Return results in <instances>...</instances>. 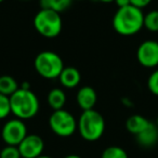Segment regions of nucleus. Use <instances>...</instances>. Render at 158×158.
<instances>
[{
	"mask_svg": "<svg viewBox=\"0 0 158 158\" xmlns=\"http://www.w3.org/2000/svg\"><path fill=\"white\" fill-rule=\"evenodd\" d=\"M113 27L121 36H133L144 27V13L142 9L130 5L118 8L113 18Z\"/></svg>",
	"mask_w": 158,
	"mask_h": 158,
	"instance_id": "1",
	"label": "nucleus"
},
{
	"mask_svg": "<svg viewBox=\"0 0 158 158\" xmlns=\"http://www.w3.org/2000/svg\"><path fill=\"white\" fill-rule=\"evenodd\" d=\"M11 114L21 120L31 119L39 112V100L31 89L19 88L10 97Z\"/></svg>",
	"mask_w": 158,
	"mask_h": 158,
	"instance_id": "2",
	"label": "nucleus"
},
{
	"mask_svg": "<svg viewBox=\"0 0 158 158\" xmlns=\"http://www.w3.org/2000/svg\"><path fill=\"white\" fill-rule=\"evenodd\" d=\"M79 134L89 142H94L102 138L105 131V120L99 112L94 110H84L78 119Z\"/></svg>",
	"mask_w": 158,
	"mask_h": 158,
	"instance_id": "3",
	"label": "nucleus"
},
{
	"mask_svg": "<svg viewBox=\"0 0 158 158\" xmlns=\"http://www.w3.org/2000/svg\"><path fill=\"white\" fill-rule=\"evenodd\" d=\"M34 27L42 37L55 38L61 34L63 22L57 12L40 9L34 18Z\"/></svg>",
	"mask_w": 158,
	"mask_h": 158,
	"instance_id": "4",
	"label": "nucleus"
},
{
	"mask_svg": "<svg viewBox=\"0 0 158 158\" xmlns=\"http://www.w3.org/2000/svg\"><path fill=\"white\" fill-rule=\"evenodd\" d=\"M34 66L36 72L46 79L59 78L65 67L62 57L57 53L49 50L42 51L36 56Z\"/></svg>",
	"mask_w": 158,
	"mask_h": 158,
	"instance_id": "5",
	"label": "nucleus"
},
{
	"mask_svg": "<svg viewBox=\"0 0 158 158\" xmlns=\"http://www.w3.org/2000/svg\"><path fill=\"white\" fill-rule=\"evenodd\" d=\"M49 126L53 133L61 138H68L76 132L78 121L68 110H54L49 118Z\"/></svg>",
	"mask_w": 158,
	"mask_h": 158,
	"instance_id": "6",
	"label": "nucleus"
},
{
	"mask_svg": "<svg viewBox=\"0 0 158 158\" xmlns=\"http://www.w3.org/2000/svg\"><path fill=\"white\" fill-rule=\"evenodd\" d=\"M27 127L24 120L19 118H13L8 120L3 125L1 130V138L7 145L19 146L21 142L26 138Z\"/></svg>",
	"mask_w": 158,
	"mask_h": 158,
	"instance_id": "7",
	"label": "nucleus"
},
{
	"mask_svg": "<svg viewBox=\"0 0 158 158\" xmlns=\"http://www.w3.org/2000/svg\"><path fill=\"white\" fill-rule=\"evenodd\" d=\"M136 59L143 67H157L158 41H156V40H145V41H143L136 50Z\"/></svg>",
	"mask_w": 158,
	"mask_h": 158,
	"instance_id": "8",
	"label": "nucleus"
},
{
	"mask_svg": "<svg viewBox=\"0 0 158 158\" xmlns=\"http://www.w3.org/2000/svg\"><path fill=\"white\" fill-rule=\"evenodd\" d=\"M18 147L22 158H38L42 155L44 142L37 134H27Z\"/></svg>",
	"mask_w": 158,
	"mask_h": 158,
	"instance_id": "9",
	"label": "nucleus"
},
{
	"mask_svg": "<svg viewBox=\"0 0 158 158\" xmlns=\"http://www.w3.org/2000/svg\"><path fill=\"white\" fill-rule=\"evenodd\" d=\"M98 95L95 90L90 86H85L79 89L76 95V101L82 110H94Z\"/></svg>",
	"mask_w": 158,
	"mask_h": 158,
	"instance_id": "10",
	"label": "nucleus"
},
{
	"mask_svg": "<svg viewBox=\"0 0 158 158\" xmlns=\"http://www.w3.org/2000/svg\"><path fill=\"white\" fill-rule=\"evenodd\" d=\"M61 85L66 89H74L80 84L81 80V75L76 67L73 66H67L64 67L62 70L61 75L59 77Z\"/></svg>",
	"mask_w": 158,
	"mask_h": 158,
	"instance_id": "11",
	"label": "nucleus"
},
{
	"mask_svg": "<svg viewBox=\"0 0 158 158\" xmlns=\"http://www.w3.org/2000/svg\"><path fill=\"white\" fill-rule=\"evenodd\" d=\"M136 141L143 147H153L158 142V128L156 123H151L148 127L136 135Z\"/></svg>",
	"mask_w": 158,
	"mask_h": 158,
	"instance_id": "12",
	"label": "nucleus"
},
{
	"mask_svg": "<svg viewBox=\"0 0 158 158\" xmlns=\"http://www.w3.org/2000/svg\"><path fill=\"white\" fill-rule=\"evenodd\" d=\"M151 121L147 120L145 117L141 116V115H132L126 121V129L133 135H138L142 131H144Z\"/></svg>",
	"mask_w": 158,
	"mask_h": 158,
	"instance_id": "13",
	"label": "nucleus"
},
{
	"mask_svg": "<svg viewBox=\"0 0 158 158\" xmlns=\"http://www.w3.org/2000/svg\"><path fill=\"white\" fill-rule=\"evenodd\" d=\"M47 102H48V105L53 110H63L64 105L66 103L65 92L60 88L52 89V90L49 91L48 97H47Z\"/></svg>",
	"mask_w": 158,
	"mask_h": 158,
	"instance_id": "14",
	"label": "nucleus"
},
{
	"mask_svg": "<svg viewBox=\"0 0 158 158\" xmlns=\"http://www.w3.org/2000/svg\"><path fill=\"white\" fill-rule=\"evenodd\" d=\"M19 87V84L15 79L10 75H2L0 76V93L7 97H11Z\"/></svg>",
	"mask_w": 158,
	"mask_h": 158,
	"instance_id": "15",
	"label": "nucleus"
},
{
	"mask_svg": "<svg viewBox=\"0 0 158 158\" xmlns=\"http://www.w3.org/2000/svg\"><path fill=\"white\" fill-rule=\"evenodd\" d=\"M144 27L149 31H158V10H153L144 14Z\"/></svg>",
	"mask_w": 158,
	"mask_h": 158,
	"instance_id": "16",
	"label": "nucleus"
},
{
	"mask_svg": "<svg viewBox=\"0 0 158 158\" xmlns=\"http://www.w3.org/2000/svg\"><path fill=\"white\" fill-rule=\"evenodd\" d=\"M101 158H128V154L120 146H108L103 151Z\"/></svg>",
	"mask_w": 158,
	"mask_h": 158,
	"instance_id": "17",
	"label": "nucleus"
},
{
	"mask_svg": "<svg viewBox=\"0 0 158 158\" xmlns=\"http://www.w3.org/2000/svg\"><path fill=\"white\" fill-rule=\"evenodd\" d=\"M10 114H11L10 97L0 93V119L7 118Z\"/></svg>",
	"mask_w": 158,
	"mask_h": 158,
	"instance_id": "18",
	"label": "nucleus"
},
{
	"mask_svg": "<svg viewBox=\"0 0 158 158\" xmlns=\"http://www.w3.org/2000/svg\"><path fill=\"white\" fill-rule=\"evenodd\" d=\"M73 0H50V10L61 13L67 10Z\"/></svg>",
	"mask_w": 158,
	"mask_h": 158,
	"instance_id": "19",
	"label": "nucleus"
},
{
	"mask_svg": "<svg viewBox=\"0 0 158 158\" xmlns=\"http://www.w3.org/2000/svg\"><path fill=\"white\" fill-rule=\"evenodd\" d=\"M0 158H22L18 146L7 145L0 152Z\"/></svg>",
	"mask_w": 158,
	"mask_h": 158,
	"instance_id": "20",
	"label": "nucleus"
},
{
	"mask_svg": "<svg viewBox=\"0 0 158 158\" xmlns=\"http://www.w3.org/2000/svg\"><path fill=\"white\" fill-rule=\"evenodd\" d=\"M147 88L154 95L158 97V69H155L147 79Z\"/></svg>",
	"mask_w": 158,
	"mask_h": 158,
	"instance_id": "21",
	"label": "nucleus"
},
{
	"mask_svg": "<svg viewBox=\"0 0 158 158\" xmlns=\"http://www.w3.org/2000/svg\"><path fill=\"white\" fill-rule=\"evenodd\" d=\"M130 2L134 7L139 8V9H143L152 2V0H130Z\"/></svg>",
	"mask_w": 158,
	"mask_h": 158,
	"instance_id": "22",
	"label": "nucleus"
},
{
	"mask_svg": "<svg viewBox=\"0 0 158 158\" xmlns=\"http://www.w3.org/2000/svg\"><path fill=\"white\" fill-rule=\"evenodd\" d=\"M115 3L117 5L118 8H123V7H128V6L131 5L130 0H115Z\"/></svg>",
	"mask_w": 158,
	"mask_h": 158,
	"instance_id": "23",
	"label": "nucleus"
},
{
	"mask_svg": "<svg viewBox=\"0 0 158 158\" xmlns=\"http://www.w3.org/2000/svg\"><path fill=\"white\" fill-rule=\"evenodd\" d=\"M64 158H81V157H80V156H78V155H75V154H70V155L65 156Z\"/></svg>",
	"mask_w": 158,
	"mask_h": 158,
	"instance_id": "24",
	"label": "nucleus"
},
{
	"mask_svg": "<svg viewBox=\"0 0 158 158\" xmlns=\"http://www.w3.org/2000/svg\"><path fill=\"white\" fill-rule=\"evenodd\" d=\"M97 1H100V2H103V3H110V2H114L115 0H97Z\"/></svg>",
	"mask_w": 158,
	"mask_h": 158,
	"instance_id": "25",
	"label": "nucleus"
},
{
	"mask_svg": "<svg viewBox=\"0 0 158 158\" xmlns=\"http://www.w3.org/2000/svg\"><path fill=\"white\" fill-rule=\"evenodd\" d=\"M38 158H52V157H49V156H44V155H41V156H39Z\"/></svg>",
	"mask_w": 158,
	"mask_h": 158,
	"instance_id": "26",
	"label": "nucleus"
},
{
	"mask_svg": "<svg viewBox=\"0 0 158 158\" xmlns=\"http://www.w3.org/2000/svg\"><path fill=\"white\" fill-rule=\"evenodd\" d=\"M156 126H157V128H158V116H157V119H156Z\"/></svg>",
	"mask_w": 158,
	"mask_h": 158,
	"instance_id": "27",
	"label": "nucleus"
},
{
	"mask_svg": "<svg viewBox=\"0 0 158 158\" xmlns=\"http://www.w3.org/2000/svg\"><path fill=\"white\" fill-rule=\"evenodd\" d=\"M73 1H84V0H73Z\"/></svg>",
	"mask_w": 158,
	"mask_h": 158,
	"instance_id": "28",
	"label": "nucleus"
},
{
	"mask_svg": "<svg viewBox=\"0 0 158 158\" xmlns=\"http://www.w3.org/2000/svg\"><path fill=\"white\" fill-rule=\"evenodd\" d=\"M3 1H5V0H0V3H1V2H3Z\"/></svg>",
	"mask_w": 158,
	"mask_h": 158,
	"instance_id": "29",
	"label": "nucleus"
},
{
	"mask_svg": "<svg viewBox=\"0 0 158 158\" xmlns=\"http://www.w3.org/2000/svg\"><path fill=\"white\" fill-rule=\"evenodd\" d=\"M157 10H158V9H157Z\"/></svg>",
	"mask_w": 158,
	"mask_h": 158,
	"instance_id": "30",
	"label": "nucleus"
}]
</instances>
